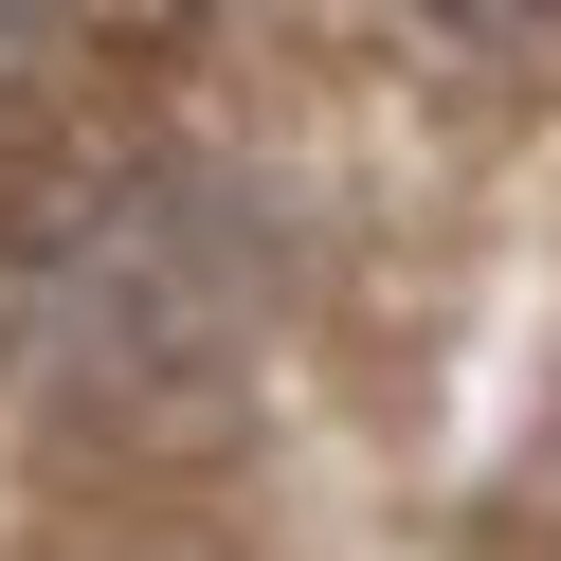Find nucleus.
Masks as SVG:
<instances>
[{"label":"nucleus","instance_id":"7ed1b4c3","mask_svg":"<svg viewBox=\"0 0 561 561\" xmlns=\"http://www.w3.org/2000/svg\"><path fill=\"white\" fill-rule=\"evenodd\" d=\"M416 19H453V37H507V55H561V0H416Z\"/></svg>","mask_w":561,"mask_h":561},{"label":"nucleus","instance_id":"f257e3e1","mask_svg":"<svg viewBox=\"0 0 561 561\" xmlns=\"http://www.w3.org/2000/svg\"><path fill=\"white\" fill-rule=\"evenodd\" d=\"M272 327H290V254L182 146L55 163L0 218V380L73 435H218Z\"/></svg>","mask_w":561,"mask_h":561},{"label":"nucleus","instance_id":"f03ea898","mask_svg":"<svg viewBox=\"0 0 561 561\" xmlns=\"http://www.w3.org/2000/svg\"><path fill=\"white\" fill-rule=\"evenodd\" d=\"M91 19H110V0H0V91H19V73H55Z\"/></svg>","mask_w":561,"mask_h":561}]
</instances>
